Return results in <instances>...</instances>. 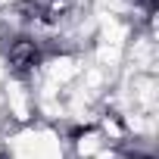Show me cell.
Listing matches in <instances>:
<instances>
[{
	"instance_id": "1",
	"label": "cell",
	"mask_w": 159,
	"mask_h": 159,
	"mask_svg": "<svg viewBox=\"0 0 159 159\" xmlns=\"http://www.w3.org/2000/svg\"><path fill=\"white\" fill-rule=\"evenodd\" d=\"M7 59H10L13 72H28V69L38 66L41 47H38V41H31V38H16V41L7 47Z\"/></svg>"
},
{
	"instance_id": "2",
	"label": "cell",
	"mask_w": 159,
	"mask_h": 159,
	"mask_svg": "<svg viewBox=\"0 0 159 159\" xmlns=\"http://www.w3.org/2000/svg\"><path fill=\"white\" fill-rule=\"evenodd\" d=\"M140 3H143V10H156V3H159V0H140Z\"/></svg>"
}]
</instances>
